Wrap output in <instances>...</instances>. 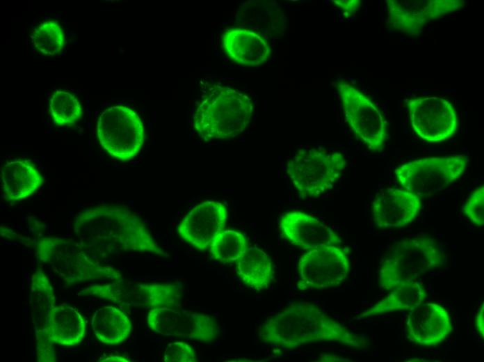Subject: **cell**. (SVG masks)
I'll return each instance as SVG.
<instances>
[{
    "mask_svg": "<svg viewBox=\"0 0 484 362\" xmlns=\"http://www.w3.org/2000/svg\"><path fill=\"white\" fill-rule=\"evenodd\" d=\"M163 359L166 362H195V350L189 345L175 341L169 343L164 351Z\"/></svg>",
    "mask_w": 484,
    "mask_h": 362,
    "instance_id": "obj_31",
    "label": "cell"
},
{
    "mask_svg": "<svg viewBox=\"0 0 484 362\" xmlns=\"http://www.w3.org/2000/svg\"><path fill=\"white\" fill-rule=\"evenodd\" d=\"M99 361H131V360L124 356L111 354L99 359Z\"/></svg>",
    "mask_w": 484,
    "mask_h": 362,
    "instance_id": "obj_34",
    "label": "cell"
},
{
    "mask_svg": "<svg viewBox=\"0 0 484 362\" xmlns=\"http://www.w3.org/2000/svg\"><path fill=\"white\" fill-rule=\"evenodd\" d=\"M387 23L400 33L417 36L429 22L461 9L463 0H387Z\"/></svg>",
    "mask_w": 484,
    "mask_h": 362,
    "instance_id": "obj_14",
    "label": "cell"
},
{
    "mask_svg": "<svg viewBox=\"0 0 484 362\" xmlns=\"http://www.w3.org/2000/svg\"><path fill=\"white\" fill-rule=\"evenodd\" d=\"M227 218L225 205L218 201H204L190 210L178 225L179 237L197 251L207 249L223 230Z\"/></svg>",
    "mask_w": 484,
    "mask_h": 362,
    "instance_id": "obj_16",
    "label": "cell"
},
{
    "mask_svg": "<svg viewBox=\"0 0 484 362\" xmlns=\"http://www.w3.org/2000/svg\"><path fill=\"white\" fill-rule=\"evenodd\" d=\"M248 248L244 234L234 230H225L213 239L209 245V251L216 260L230 263L239 260Z\"/></svg>",
    "mask_w": 484,
    "mask_h": 362,
    "instance_id": "obj_27",
    "label": "cell"
},
{
    "mask_svg": "<svg viewBox=\"0 0 484 362\" xmlns=\"http://www.w3.org/2000/svg\"><path fill=\"white\" fill-rule=\"evenodd\" d=\"M468 162L465 155L426 157L405 162L394 173L403 189L421 198L444 190L461 176Z\"/></svg>",
    "mask_w": 484,
    "mask_h": 362,
    "instance_id": "obj_7",
    "label": "cell"
},
{
    "mask_svg": "<svg viewBox=\"0 0 484 362\" xmlns=\"http://www.w3.org/2000/svg\"><path fill=\"white\" fill-rule=\"evenodd\" d=\"M446 256L437 242L419 235L399 242L382 262L378 274L380 288L389 291L403 283L416 281L445 264Z\"/></svg>",
    "mask_w": 484,
    "mask_h": 362,
    "instance_id": "obj_5",
    "label": "cell"
},
{
    "mask_svg": "<svg viewBox=\"0 0 484 362\" xmlns=\"http://www.w3.org/2000/svg\"><path fill=\"white\" fill-rule=\"evenodd\" d=\"M32 39L35 49L48 56L58 54L65 44L63 31L54 20L40 23L33 31Z\"/></svg>",
    "mask_w": 484,
    "mask_h": 362,
    "instance_id": "obj_29",
    "label": "cell"
},
{
    "mask_svg": "<svg viewBox=\"0 0 484 362\" xmlns=\"http://www.w3.org/2000/svg\"><path fill=\"white\" fill-rule=\"evenodd\" d=\"M253 111L250 98L243 93L213 86L197 104L193 125L205 141L232 139L248 126Z\"/></svg>",
    "mask_w": 484,
    "mask_h": 362,
    "instance_id": "obj_3",
    "label": "cell"
},
{
    "mask_svg": "<svg viewBox=\"0 0 484 362\" xmlns=\"http://www.w3.org/2000/svg\"><path fill=\"white\" fill-rule=\"evenodd\" d=\"M474 326L479 336L483 338L484 336V304L482 302L478 310L474 321Z\"/></svg>",
    "mask_w": 484,
    "mask_h": 362,
    "instance_id": "obj_33",
    "label": "cell"
},
{
    "mask_svg": "<svg viewBox=\"0 0 484 362\" xmlns=\"http://www.w3.org/2000/svg\"><path fill=\"white\" fill-rule=\"evenodd\" d=\"M236 272L246 286L259 291L268 288L273 280V262L263 250L250 247L236 261Z\"/></svg>",
    "mask_w": 484,
    "mask_h": 362,
    "instance_id": "obj_26",
    "label": "cell"
},
{
    "mask_svg": "<svg viewBox=\"0 0 484 362\" xmlns=\"http://www.w3.org/2000/svg\"><path fill=\"white\" fill-rule=\"evenodd\" d=\"M282 235L293 245L311 250L326 245L338 246L341 240L330 227L314 217L300 211H291L280 219Z\"/></svg>",
    "mask_w": 484,
    "mask_h": 362,
    "instance_id": "obj_19",
    "label": "cell"
},
{
    "mask_svg": "<svg viewBox=\"0 0 484 362\" xmlns=\"http://www.w3.org/2000/svg\"><path fill=\"white\" fill-rule=\"evenodd\" d=\"M91 326L94 334L102 343L118 345L129 336L132 324L128 316L119 308L106 306L94 313Z\"/></svg>",
    "mask_w": 484,
    "mask_h": 362,
    "instance_id": "obj_25",
    "label": "cell"
},
{
    "mask_svg": "<svg viewBox=\"0 0 484 362\" xmlns=\"http://www.w3.org/2000/svg\"><path fill=\"white\" fill-rule=\"evenodd\" d=\"M29 306L36 340L37 361H57L54 344L47 337L51 312L56 306L55 295L48 277L41 269L31 276Z\"/></svg>",
    "mask_w": 484,
    "mask_h": 362,
    "instance_id": "obj_15",
    "label": "cell"
},
{
    "mask_svg": "<svg viewBox=\"0 0 484 362\" xmlns=\"http://www.w3.org/2000/svg\"><path fill=\"white\" fill-rule=\"evenodd\" d=\"M346 166L339 152L302 149L288 161L287 171L300 197L314 198L331 189Z\"/></svg>",
    "mask_w": 484,
    "mask_h": 362,
    "instance_id": "obj_6",
    "label": "cell"
},
{
    "mask_svg": "<svg viewBox=\"0 0 484 362\" xmlns=\"http://www.w3.org/2000/svg\"><path fill=\"white\" fill-rule=\"evenodd\" d=\"M35 255L67 284L123 279L120 271L92 258L78 241L56 236L42 237L35 242Z\"/></svg>",
    "mask_w": 484,
    "mask_h": 362,
    "instance_id": "obj_4",
    "label": "cell"
},
{
    "mask_svg": "<svg viewBox=\"0 0 484 362\" xmlns=\"http://www.w3.org/2000/svg\"><path fill=\"white\" fill-rule=\"evenodd\" d=\"M350 262L347 254L335 245L309 250L298 265L300 290H314L337 286L348 276Z\"/></svg>",
    "mask_w": 484,
    "mask_h": 362,
    "instance_id": "obj_11",
    "label": "cell"
},
{
    "mask_svg": "<svg viewBox=\"0 0 484 362\" xmlns=\"http://www.w3.org/2000/svg\"><path fill=\"white\" fill-rule=\"evenodd\" d=\"M85 332L84 319L76 308L66 304L54 306L47 332L50 343L74 346L81 343Z\"/></svg>",
    "mask_w": 484,
    "mask_h": 362,
    "instance_id": "obj_23",
    "label": "cell"
},
{
    "mask_svg": "<svg viewBox=\"0 0 484 362\" xmlns=\"http://www.w3.org/2000/svg\"><path fill=\"white\" fill-rule=\"evenodd\" d=\"M463 214L474 224L483 226L484 223V187L476 188L462 207Z\"/></svg>",
    "mask_w": 484,
    "mask_h": 362,
    "instance_id": "obj_30",
    "label": "cell"
},
{
    "mask_svg": "<svg viewBox=\"0 0 484 362\" xmlns=\"http://www.w3.org/2000/svg\"><path fill=\"white\" fill-rule=\"evenodd\" d=\"M81 297H95L128 307L156 308L179 306L182 290L174 283H147L124 279L92 285L81 290Z\"/></svg>",
    "mask_w": 484,
    "mask_h": 362,
    "instance_id": "obj_8",
    "label": "cell"
},
{
    "mask_svg": "<svg viewBox=\"0 0 484 362\" xmlns=\"http://www.w3.org/2000/svg\"><path fill=\"white\" fill-rule=\"evenodd\" d=\"M332 1L343 10L344 15L347 17L353 15L361 5V1L359 0H337Z\"/></svg>",
    "mask_w": 484,
    "mask_h": 362,
    "instance_id": "obj_32",
    "label": "cell"
},
{
    "mask_svg": "<svg viewBox=\"0 0 484 362\" xmlns=\"http://www.w3.org/2000/svg\"><path fill=\"white\" fill-rule=\"evenodd\" d=\"M411 126L425 141L439 143L453 136L458 128L454 107L439 96L414 97L405 100Z\"/></svg>",
    "mask_w": 484,
    "mask_h": 362,
    "instance_id": "obj_12",
    "label": "cell"
},
{
    "mask_svg": "<svg viewBox=\"0 0 484 362\" xmlns=\"http://www.w3.org/2000/svg\"><path fill=\"white\" fill-rule=\"evenodd\" d=\"M421 206V198L405 189L388 188L372 203L373 219L381 229L398 228L411 223Z\"/></svg>",
    "mask_w": 484,
    "mask_h": 362,
    "instance_id": "obj_18",
    "label": "cell"
},
{
    "mask_svg": "<svg viewBox=\"0 0 484 362\" xmlns=\"http://www.w3.org/2000/svg\"><path fill=\"white\" fill-rule=\"evenodd\" d=\"M147 324L154 332L165 336L211 343L218 334V326L211 316L172 307L151 309Z\"/></svg>",
    "mask_w": 484,
    "mask_h": 362,
    "instance_id": "obj_13",
    "label": "cell"
},
{
    "mask_svg": "<svg viewBox=\"0 0 484 362\" xmlns=\"http://www.w3.org/2000/svg\"><path fill=\"white\" fill-rule=\"evenodd\" d=\"M223 48L234 62L248 67L264 63L271 54L265 38L247 29H232L222 36Z\"/></svg>",
    "mask_w": 484,
    "mask_h": 362,
    "instance_id": "obj_21",
    "label": "cell"
},
{
    "mask_svg": "<svg viewBox=\"0 0 484 362\" xmlns=\"http://www.w3.org/2000/svg\"><path fill=\"white\" fill-rule=\"evenodd\" d=\"M43 182V176L31 162L24 159L10 161L1 171V195L6 201L21 200L35 194Z\"/></svg>",
    "mask_w": 484,
    "mask_h": 362,
    "instance_id": "obj_22",
    "label": "cell"
},
{
    "mask_svg": "<svg viewBox=\"0 0 484 362\" xmlns=\"http://www.w3.org/2000/svg\"><path fill=\"white\" fill-rule=\"evenodd\" d=\"M49 113L56 125H72L81 117L82 109L74 95L64 90H56L49 101Z\"/></svg>",
    "mask_w": 484,
    "mask_h": 362,
    "instance_id": "obj_28",
    "label": "cell"
},
{
    "mask_svg": "<svg viewBox=\"0 0 484 362\" xmlns=\"http://www.w3.org/2000/svg\"><path fill=\"white\" fill-rule=\"evenodd\" d=\"M236 22L268 38H277L286 29L285 15L275 1L250 0L243 2L235 14Z\"/></svg>",
    "mask_w": 484,
    "mask_h": 362,
    "instance_id": "obj_20",
    "label": "cell"
},
{
    "mask_svg": "<svg viewBox=\"0 0 484 362\" xmlns=\"http://www.w3.org/2000/svg\"><path fill=\"white\" fill-rule=\"evenodd\" d=\"M405 329L412 342L430 347L437 346L450 335L453 324L444 307L424 301L409 311Z\"/></svg>",
    "mask_w": 484,
    "mask_h": 362,
    "instance_id": "obj_17",
    "label": "cell"
},
{
    "mask_svg": "<svg viewBox=\"0 0 484 362\" xmlns=\"http://www.w3.org/2000/svg\"><path fill=\"white\" fill-rule=\"evenodd\" d=\"M97 134L102 147L122 162L131 159L140 152L145 137L140 116L124 105L110 107L100 114Z\"/></svg>",
    "mask_w": 484,
    "mask_h": 362,
    "instance_id": "obj_9",
    "label": "cell"
},
{
    "mask_svg": "<svg viewBox=\"0 0 484 362\" xmlns=\"http://www.w3.org/2000/svg\"><path fill=\"white\" fill-rule=\"evenodd\" d=\"M72 231L96 260L122 252L168 257L142 219L124 206L99 204L79 210L74 218Z\"/></svg>",
    "mask_w": 484,
    "mask_h": 362,
    "instance_id": "obj_1",
    "label": "cell"
},
{
    "mask_svg": "<svg viewBox=\"0 0 484 362\" xmlns=\"http://www.w3.org/2000/svg\"><path fill=\"white\" fill-rule=\"evenodd\" d=\"M346 121L354 135L371 151L383 150L387 138V123L370 98L351 84L337 85Z\"/></svg>",
    "mask_w": 484,
    "mask_h": 362,
    "instance_id": "obj_10",
    "label": "cell"
},
{
    "mask_svg": "<svg viewBox=\"0 0 484 362\" xmlns=\"http://www.w3.org/2000/svg\"><path fill=\"white\" fill-rule=\"evenodd\" d=\"M259 338L266 344L293 349L318 342H335L362 349L366 339L308 301L295 302L268 317Z\"/></svg>",
    "mask_w": 484,
    "mask_h": 362,
    "instance_id": "obj_2",
    "label": "cell"
},
{
    "mask_svg": "<svg viewBox=\"0 0 484 362\" xmlns=\"http://www.w3.org/2000/svg\"><path fill=\"white\" fill-rule=\"evenodd\" d=\"M384 298L362 313L360 318H368L379 315L410 311L424 301L427 293L424 286L416 281L398 285Z\"/></svg>",
    "mask_w": 484,
    "mask_h": 362,
    "instance_id": "obj_24",
    "label": "cell"
}]
</instances>
